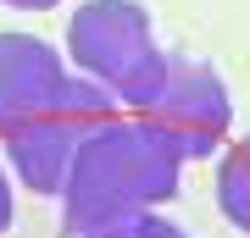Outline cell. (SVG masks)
<instances>
[{"label": "cell", "mask_w": 250, "mask_h": 238, "mask_svg": "<svg viewBox=\"0 0 250 238\" xmlns=\"http://www.w3.org/2000/svg\"><path fill=\"white\" fill-rule=\"evenodd\" d=\"M134 116L150 122L184 161H206V155H217V144L233 128V100H228V83L206 61H195V55H167V72H161L156 94Z\"/></svg>", "instance_id": "obj_3"}, {"label": "cell", "mask_w": 250, "mask_h": 238, "mask_svg": "<svg viewBox=\"0 0 250 238\" xmlns=\"http://www.w3.org/2000/svg\"><path fill=\"white\" fill-rule=\"evenodd\" d=\"M83 238H189L178 221H167V216H156V211H134V216H117V221H100L95 233H83Z\"/></svg>", "instance_id": "obj_7"}, {"label": "cell", "mask_w": 250, "mask_h": 238, "mask_svg": "<svg viewBox=\"0 0 250 238\" xmlns=\"http://www.w3.org/2000/svg\"><path fill=\"white\" fill-rule=\"evenodd\" d=\"M78 72H67L62 50L34 34H0V139L22 133L34 116H45L72 89Z\"/></svg>", "instance_id": "obj_5"}, {"label": "cell", "mask_w": 250, "mask_h": 238, "mask_svg": "<svg viewBox=\"0 0 250 238\" xmlns=\"http://www.w3.org/2000/svg\"><path fill=\"white\" fill-rule=\"evenodd\" d=\"M67 55L128 111H139L167 72V50L156 44L150 11L139 0H83L67 17Z\"/></svg>", "instance_id": "obj_2"}, {"label": "cell", "mask_w": 250, "mask_h": 238, "mask_svg": "<svg viewBox=\"0 0 250 238\" xmlns=\"http://www.w3.org/2000/svg\"><path fill=\"white\" fill-rule=\"evenodd\" d=\"M0 6H17V11H50L56 0H0Z\"/></svg>", "instance_id": "obj_9"}, {"label": "cell", "mask_w": 250, "mask_h": 238, "mask_svg": "<svg viewBox=\"0 0 250 238\" xmlns=\"http://www.w3.org/2000/svg\"><path fill=\"white\" fill-rule=\"evenodd\" d=\"M217 211L239 233H250V133L239 144H228L217 161Z\"/></svg>", "instance_id": "obj_6"}, {"label": "cell", "mask_w": 250, "mask_h": 238, "mask_svg": "<svg viewBox=\"0 0 250 238\" xmlns=\"http://www.w3.org/2000/svg\"><path fill=\"white\" fill-rule=\"evenodd\" d=\"M184 155L139 116H111L78 144L62 183V233L83 238L100 221L156 211L178 194Z\"/></svg>", "instance_id": "obj_1"}, {"label": "cell", "mask_w": 250, "mask_h": 238, "mask_svg": "<svg viewBox=\"0 0 250 238\" xmlns=\"http://www.w3.org/2000/svg\"><path fill=\"white\" fill-rule=\"evenodd\" d=\"M11 211H17V205H11V177L0 172V233L11 227Z\"/></svg>", "instance_id": "obj_8"}, {"label": "cell", "mask_w": 250, "mask_h": 238, "mask_svg": "<svg viewBox=\"0 0 250 238\" xmlns=\"http://www.w3.org/2000/svg\"><path fill=\"white\" fill-rule=\"evenodd\" d=\"M111 116H117V100H111L100 83H89V78L78 72L72 89L56 100L45 116H34L22 133H11V139H6L11 172H17L34 194H62L67 166H72V155H78V144L89 139L100 122H111Z\"/></svg>", "instance_id": "obj_4"}]
</instances>
